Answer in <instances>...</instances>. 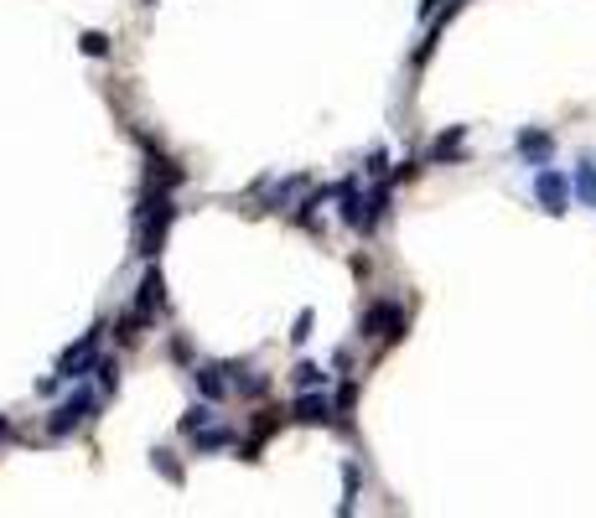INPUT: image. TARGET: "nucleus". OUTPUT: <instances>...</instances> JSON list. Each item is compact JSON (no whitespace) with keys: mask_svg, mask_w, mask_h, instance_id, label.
Instances as JSON below:
<instances>
[{"mask_svg":"<svg viewBox=\"0 0 596 518\" xmlns=\"http://www.w3.org/2000/svg\"><path fill=\"white\" fill-rule=\"evenodd\" d=\"M363 337H384V342L405 337V306H394V301H373V306L363 311Z\"/></svg>","mask_w":596,"mask_h":518,"instance_id":"nucleus-5","label":"nucleus"},{"mask_svg":"<svg viewBox=\"0 0 596 518\" xmlns=\"http://www.w3.org/2000/svg\"><path fill=\"white\" fill-rule=\"evenodd\" d=\"M228 368H218V363H207V368H192V378H197V389L207 394V399H224V389H228V378H224Z\"/></svg>","mask_w":596,"mask_h":518,"instance_id":"nucleus-11","label":"nucleus"},{"mask_svg":"<svg viewBox=\"0 0 596 518\" xmlns=\"http://www.w3.org/2000/svg\"><path fill=\"white\" fill-rule=\"evenodd\" d=\"M462 141H467V130H462V124H456V130H446V135L431 145V161H452L456 150H462Z\"/></svg>","mask_w":596,"mask_h":518,"instance_id":"nucleus-13","label":"nucleus"},{"mask_svg":"<svg viewBox=\"0 0 596 518\" xmlns=\"http://www.w3.org/2000/svg\"><path fill=\"white\" fill-rule=\"evenodd\" d=\"M275 431H280V410H260V420H254V435L239 446V451H244V461H260V451H265V441Z\"/></svg>","mask_w":596,"mask_h":518,"instance_id":"nucleus-8","label":"nucleus"},{"mask_svg":"<svg viewBox=\"0 0 596 518\" xmlns=\"http://www.w3.org/2000/svg\"><path fill=\"white\" fill-rule=\"evenodd\" d=\"M161 306H166V280H161V269H145L141 275V290H135V311L141 316H161Z\"/></svg>","mask_w":596,"mask_h":518,"instance_id":"nucleus-6","label":"nucleus"},{"mask_svg":"<svg viewBox=\"0 0 596 518\" xmlns=\"http://www.w3.org/2000/svg\"><path fill=\"white\" fill-rule=\"evenodd\" d=\"M290 384H296V389H327V368H322V363H296Z\"/></svg>","mask_w":596,"mask_h":518,"instance_id":"nucleus-12","label":"nucleus"},{"mask_svg":"<svg viewBox=\"0 0 596 518\" xmlns=\"http://www.w3.org/2000/svg\"><path fill=\"white\" fill-rule=\"evenodd\" d=\"M94 373H99V394H115V384H120V363H115V358H99Z\"/></svg>","mask_w":596,"mask_h":518,"instance_id":"nucleus-15","label":"nucleus"},{"mask_svg":"<svg viewBox=\"0 0 596 518\" xmlns=\"http://www.w3.org/2000/svg\"><path fill=\"white\" fill-rule=\"evenodd\" d=\"M550 150H555L550 130H518V156L529 166H550Z\"/></svg>","mask_w":596,"mask_h":518,"instance_id":"nucleus-7","label":"nucleus"},{"mask_svg":"<svg viewBox=\"0 0 596 518\" xmlns=\"http://www.w3.org/2000/svg\"><path fill=\"white\" fill-rule=\"evenodd\" d=\"M571 186H576V197L586 207H596V161L591 156H581V166H576V177H571Z\"/></svg>","mask_w":596,"mask_h":518,"instance_id":"nucleus-10","label":"nucleus"},{"mask_svg":"<svg viewBox=\"0 0 596 518\" xmlns=\"http://www.w3.org/2000/svg\"><path fill=\"white\" fill-rule=\"evenodd\" d=\"M311 322H316V316H311V311H301V316H296V332H290V342H307V337H311Z\"/></svg>","mask_w":596,"mask_h":518,"instance_id":"nucleus-19","label":"nucleus"},{"mask_svg":"<svg viewBox=\"0 0 596 518\" xmlns=\"http://www.w3.org/2000/svg\"><path fill=\"white\" fill-rule=\"evenodd\" d=\"M151 461H156V472L166 477V482H171V487H182L187 477H182V467H177V456L171 451H151Z\"/></svg>","mask_w":596,"mask_h":518,"instance_id":"nucleus-14","label":"nucleus"},{"mask_svg":"<svg viewBox=\"0 0 596 518\" xmlns=\"http://www.w3.org/2000/svg\"><path fill=\"white\" fill-rule=\"evenodd\" d=\"M290 420H301V425H332L337 420V399L327 389H301L290 399Z\"/></svg>","mask_w":596,"mask_h":518,"instance_id":"nucleus-3","label":"nucleus"},{"mask_svg":"<svg viewBox=\"0 0 596 518\" xmlns=\"http://www.w3.org/2000/svg\"><path fill=\"white\" fill-rule=\"evenodd\" d=\"M353 497H358V467H343V513H353Z\"/></svg>","mask_w":596,"mask_h":518,"instance_id":"nucleus-17","label":"nucleus"},{"mask_svg":"<svg viewBox=\"0 0 596 518\" xmlns=\"http://www.w3.org/2000/svg\"><path fill=\"white\" fill-rule=\"evenodd\" d=\"M239 435L228 431V425H203V431H192V446L197 451H224V446H234Z\"/></svg>","mask_w":596,"mask_h":518,"instance_id":"nucleus-9","label":"nucleus"},{"mask_svg":"<svg viewBox=\"0 0 596 518\" xmlns=\"http://www.w3.org/2000/svg\"><path fill=\"white\" fill-rule=\"evenodd\" d=\"M203 425H213V399H207V404H192V410H187V420H182V431H187V435L203 431Z\"/></svg>","mask_w":596,"mask_h":518,"instance_id":"nucleus-16","label":"nucleus"},{"mask_svg":"<svg viewBox=\"0 0 596 518\" xmlns=\"http://www.w3.org/2000/svg\"><path fill=\"white\" fill-rule=\"evenodd\" d=\"M571 192H576V186L565 182L555 166H539V171H535V197L545 203V213H550V218H560V213L571 207Z\"/></svg>","mask_w":596,"mask_h":518,"instance_id":"nucleus-4","label":"nucleus"},{"mask_svg":"<svg viewBox=\"0 0 596 518\" xmlns=\"http://www.w3.org/2000/svg\"><path fill=\"white\" fill-rule=\"evenodd\" d=\"M78 47L88 52V58H104V52H109V37H104V32H83Z\"/></svg>","mask_w":596,"mask_h":518,"instance_id":"nucleus-18","label":"nucleus"},{"mask_svg":"<svg viewBox=\"0 0 596 518\" xmlns=\"http://www.w3.org/2000/svg\"><path fill=\"white\" fill-rule=\"evenodd\" d=\"M177 223V203L166 197V192H156V197H145L141 207V223H135V249H141L145 259H156L166 244V228Z\"/></svg>","mask_w":596,"mask_h":518,"instance_id":"nucleus-1","label":"nucleus"},{"mask_svg":"<svg viewBox=\"0 0 596 518\" xmlns=\"http://www.w3.org/2000/svg\"><path fill=\"white\" fill-rule=\"evenodd\" d=\"M0 435H5V414H0Z\"/></svg>","mask_w":596,"mask_h":518,"instance_id":"nucleus-20","label":"nucleus"},{"mask_svg":"<svg viewBox=\"0 0 596 518\" xmlns=\"http://www.w3.org/2000/svg\"><path fill=\"white\" fill-rule=\"evenodd\" d=\"M94 410H99V394H94V389H83V384H78V389L68 394V399H62L58 410L47 414V435H58V441H62V435L83 431V425L94 420Z\"/></svg>","mask_w":596,"mask_h":518,"instance_id":"nucleus-2","label":"nucleus"}]
</instances>
